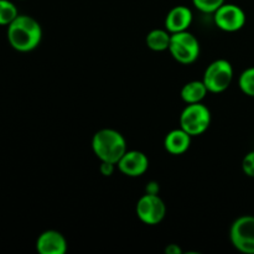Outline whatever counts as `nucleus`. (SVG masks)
I'll return each mask as SVG.
<instances>
[{"mask_svg":"<svg viewBox=\"0 0 254 254\" xmlns=\"http://www.w3.org/2000/svg\"><path fill=\"white\" fill-rule=\"evenodd\" d=\"M42 39V29L36 19L29 15H17L7 25V41L19 52H29L36 49Z\"/></svg>","mask_w":254,"mask_h":254,"instance_id":"obj_1","label":"nucleus"},{"mask_svg":"<svg viewBox=\"0 0 254 254\" xmlns=\"http://www.w3.org/2000/svg\"><path fill=\"white\" fill-rule=\"evenodd\" d=\"M92 149L101 161L117 164L127 151V141L118 130L104 128L92 138Z\"/></svg>","mask_w":254,"mask_h":254,"instance_id":"obj_2","label":"nucleus"},{"mask_svg":"<svg viewBox=\"0 0 254 254\" xmlns=\"http://www.w3.org/2000/svg\"><path fill=\"white\" fill-rule=\"evenodd\" d=\"M169 51L174 60L183 64H190L200 56V42L188 30L176 32L171 34Z\"/></svg>","mask_w":254,"mask_h":254,"instance_id":"obj_3","label":"nucleus"},{"mask_svg":"<svg viewBox=\"0 0 254 254\" xmlns=\"http://www.w3.org/2000/svg\"><path fill=\"white\" fill-rule=\"evenodd\" d=\"M211 123L210 109L202 103L188 104L180 116V126L191 136L201 135Z\"/></svg>","mask_w":254,"mask_h":254,"instance_id":"obj_4","label":"nucleus"},{"mask_svg":"<svg viewBox=\"0 0 254 254\" xmlns=\"http://www.w3.org/2000/svg\"><path fill=\"white\" fill-rule=\"evenodd\" d=\"M233 79V67L227 60H216L208 64L203 73V83L208 92L221 93L231 86Z\"/></svg>","mask_w":254,"mask_h":254,"instance_id":"obj_5","label":"nucleus"},{"mask_svg":"<svg viewBox=\"0 0 254 254\" xmlns=\"http://www.w3.org/2000/svg\"><path fill=\"white\" fill-rule=\"evenodd\" d=\"M233 247L246 254H254V216H242L233 222L230 231Z\"/></svg>","mask_w":254,"mask_h":254,"instance_id":"obj_6","label":"nucleus"},{"mask_svg":"<svg viewBox=\"0 0 254 254\" xmlns=\"http://www.w3.org/2000/svg\"><path fill=\"white\" fill-rule=\"evenodd\" d=\"M136 215L145 225H159L166 215V206L155 193H145L136 203Z\"/></svg>","mask_w":254,"mask_h":254,"instance_id":"obj_7","label":"nucleus"},{"mask_svg":"<svg viewBox=\"0 0 254 254\" xmlns=\"http://www.w3.org/2000/svg\"><path fill=\"white\" fill-rule=\"evenodd\" d=\"M213 14H215L216 25L223 31H238L246 24V14L238 5L225 2Z\"/></svg>","mask_w":254,"mask_h":254,"instance_id":"obj_8","label":"nucleus"},{"mask_svg":"<svg viewBox=\"0 0 254 254\" xmlns=\"http://www.w3.org/2000/svg\"><path fill=\"white\" fill-rule=\"evenodd\" d=\"M122 174L129 178H138L145 174L149 168L148 156L139 150H127L117 163Z\"/></svg>","mask_w":254,"mask_h":254,"instance_id":"obj_9","label":"nucleus"},{"mask_svg":"<svg viewBox=\"0 0 254 254\" xmlns=\"http://www.w3.org/2000/svg\"><path fill=\"white\" fill-rule=\"evenodd\" d=\"M36 250L40 254H64L67 251V241L59 231H45L37 238Z\"/></svg>","mask_w":254,"mask_h":254,"instance_id":"obj_10","label":"nucleus"},{"mask_svg":"<svg viewBox=\"0 0 254 254\" xmlns=\"http://www.w3.org/2000/svg\"><path fill=\"white\" fill-rule=\"evenodd\" d=\"M192 22V12L188 6L179 5L168 12L165 19V27L170 34L186 31Z\"/></svg>","mask_w":254,"mask_h":254,"instance_id":"obj_11","label":"nucleus"},{"mask_svg":"<svg viewBox=\"0 0 254 254\" xmlns=\"http://www.w3.org/2000/svg\"><path fill=\"white\" fill-rule=\"evenodd\" d=\"M191 144V135L183 128L169 131L164 140V146L173 155H181L185 153Z\"/></svg>","mask_w":254,"mask_h":254,"instance_id":"obj_12","label":"nucleus"},{"mask_svg":"<svg viewBox=\"0 0 254 254\" xmlns=\"http://www.w3.org/2000/svg\"><path fill=\"white\" fill-rule=\"evenodd\" d=\"M207 92L203 81H191L188 82L181 89V98L188 104L201 103Z\"/></svg>","mask_w":254,"mask_h":254,"instance_id":"obj_13","label":"nucleus"},{"mask_svg":"<svg viewBox=\"0 0 254 254\" xmlns=\"http://www.w3.org/2000/svg\"><path fill=\"white\" fill-rule=\"evenodd\" d=\"M170 39L171 34L168 30L154 29L146 35V46L156 52L165 51L170 46Z\"/></svg>","mask_w":254,"mask_h":254,"instance_id":"obj_14","label":"nucleus"},{"mask_svg":"<svg viewBox=\"0 0 254 254\" xmlns=\"http://www.w3.org/2000/svg\"><path fill=\"white\" fill-rule=\"evenodd\" d=\"M19 15L16 6L10 0H0V26H7Z\"/></svg>","mask_w":254,"mask_h":254,"instance_id":"obj_15","label":"nucleus"},{"mask_svg":"<svg viewBox=\"0 0 254 254\" xmlns=\"http://www.w3.org/2000/svg\"><path fill=\"white\" fill-rule=\"evenodd\" d=\"M238 84L243 93L254 97V67H250L241 73Z\"/></svg>","mask_w":254,"mask_h":254,"instance_id":"obj_16","label":"nucleus"},{"mask_svg":"<svg viewBox=\"0 0 254 254\" xmlns=\"http://www.w3.org/2000/svg\"><path fill=\"white\" fill-rule=\"evenodd\" d=\"M192 2L200 11L212 14L225 4V0H192Z\"/></svg>","mask_w":254,"mask_h":254,"instance_id":"obj_17","label":"nucleus"},{"mask_svg":"<svg viewBox=\"0 0 254 254\" xmlns=\"http://www.w3.org/2000/svg\"><path fill=\"white\" fill-rule=\"evenodd\" d=\"M242 170L250 178H254V151H251L243 158Z\"/></svg>","mask_w":254,"mask_h":254,"instance_id":"obj_18","label":"nucleus"},{"mask_svg":"<svg viewBox=\"0 0 254 254\" xmlns=\"http://www.w3.org/2000/svg\"><path fill=\"white\" fill-rule=\"evenodd\" d=\"M117 164H113V163H107V161H101V166H99V171H101L102 175L104 176H111L113 175L114 173V166H116Z\"/></svg>","mask_w":254,"mask_h":254,"instance_id":"obj_19","label":"nucleus"},{"mask_svg":"<svg viewBox=\"0 0 254 254\" xmlns=\"http://www.w3.org/2000/svg\"><path fill=\"white\" fill-rule=\"evenodd\" d=\"M165 253L166 254H181L183 253V251H181V248L179 247L178 245H169L168 247L165 248Z\"/></svg>","mask_w":254,"mask_h":254,"instance_id":"obj_20","label":"nucleus"},{"mask_svg":"<svg viewBox=\"0 0 254 254\" xmlns=\"http://www.w3.org/2000/svg\"><path fill=\"white\" fill-rule=\"evenodd\" d=\"M159 186L156 183H150L148 186H146V193H155L158 195Z\"/></svg>","mask_w":254,"mask_h":254,"instance_id":"obj_21","label":"nucleus"}]
</instances>
